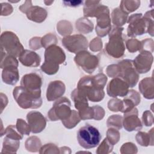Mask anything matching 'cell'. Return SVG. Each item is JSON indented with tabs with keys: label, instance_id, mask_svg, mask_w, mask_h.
Wrapping results in <instances>:
<instances>
[{
	"label": "cell",
	"instance_id": "obj_1",
	"mask_svg": "<svg viewBox=\"0 0 154 154\" xmlns=\"http://www.w3.org/2000/svg\"><path fill=\"white\" fill-rule=\"evenodd\" d=\"M106 81L107 77L103 73L85 76L79 81L77 89L90 101L99 102L105 96L103 88Z\"/></svg>",
	"mask_w": 154,
	"mask_h": 154
},
{
	"label": "cell",
	"instance_id": "obj_2",
	"mask_svg": "<svg viewBox=\"0 0 154 154\" xmlns=\"http://www.w3.org/2000/svg\"><path fill=\"white\" fill-rule=\"evenodd\" d=\"M106 73L110 77L120 78L128 84L129 87L136 85L139 78L138 72L133 65V61L130 60H124L117 64L108 66Z\"/></svg>",
	"mask_w": 154,
	"mask_h": 154
},
{
	"label": "cell",
	"instance_id": "obj_3",
	"mask_svg": "<svg viewBox=\"0 0 154 154\" xmlns=\"http://www.w3.org/2000/svg\"><path fill=\"white\" fill-rule=\"evenodd\" d=\"M150 11H147L144 16L141 13H137L129 17V23L127 32L129 37H136L146 32L153 35V20L152 13L149 15Z\"/></svg>",
	"mask_w": 154,
	"mask_h": 154
},
{
	"label": "cell",
	"instance_id": "obj_4",
	"mask_svg": "<svg viewBox=\"0 0 154 154\" xmlns=\"http://www.w3.org/2000/svg\"><path fill=\"white\" fill-rule=\"evenodd\" d=\"M13 95L18 105L23 109H37L42 104L41 90L32 91L20 85L14 88Z\"/></svg>",
	"mask_w": 154,
	"mask_h": 154
},
{
	"label": "cell",
	"instance_id": "obj_5",
	"mask_svg": "<svg viewBox=\"0 0 154 154\" xmlns=\"http://www.w3.org/2000/svg\"><path fill=\"white\" fill-rule=\"evenodd\" d=\"M66 60L63 50L58 46L52 45L46 48L45 52V62L41 69L48 75H54L59 69V65Z\"/></svg>",
	"mask_w": 154,
	"mask_h": 154
},
{
	"label": "cell",
	"instance_id": "obj_6",
	"mask_svg": "<svg viewBox=\"0 0 154 154\" xmlns=\"http://www.w3.org/2000/svg\"><path fill=\"white\" fill-rule=\"evenodd\" d=\"M101 137L99 130L90 125L82 126L77 133V140L79 144L86 149L94 148L98 146Z\"/></svg>",
	"mask_w": 154,
	"mask_h": 154
},
{
	"label": "cell",
	"instance_id": "obj_7",
	"mask_svg": "<svg viewBox=\"0 0 154 154\" xmlns=\"http://www.w3.org/2000/svg\"><path fill=\"white\" fill-rule=\"evenodd\" d=\"M123 28H114L109 33V41L105 45V51L110 56L119 58L124 55L125 46L122 38Z\"/></svg>",
	"mask_w": 154,
	"mask_h": 154
},
{
	"label": "cell",
	"instance_id": "obj_8",
	"mask_svg": "<svg viewBox=\"0 0 154 154\" xmlns=\"http://www.w3.org/2000/svg\"><path fill=\"white\" fill-rule=\"evenodd\" d=\"M1 51L14 57H19L24 48L17 36L11 31H5L1 35Z\"/></svg>",
	"mask_w": 154,
	"mask_h": 154
},
{
	"label": "cell",
	"instance_id": "obj_9",
	"mask_svg": "<svg viewBox=\"0 0 154 154\" xmlns=\"http://www.w3.org/2000/svg\"><path fill=\"white\" fill-rule=\"evenodd\" d=\"M71 103L65 97H60L54 102L52 108L48 112L49 119L51 121L61 120V122L66 120L71 116L72 110L70 109Z\"/></svg>",
	"mask_w": 154,
	"mask_h": 154
},
{
	"label": "cell",
	"instance_id": "obj_10",
	"mask_svg": "<svg viewBox=\"0 0 154 154\" xmlns=\"http://www.w3.org/2000/svg\"><path fill=\"white\" fill-rule=\"evenodd\" d=\"M94 17H97L96 26L97 34L100 37H104L109 34L111 30V26L108 8L100 4L97 9Z\"/></svg>",
	"mask_w": 154,
	"mask_h": 154
},
{
	"label": "cell",
	"instance_id": "obj_11",
	"mask_svg": "<svg viewBox=\"0 0 154 154\" xmlns=\"http://www.w3.org/2000/svg\"><path fill=\"white\" fill-rule=\"evenodd\" d=\"M62 43L67 50L75 54L86 50L88 47V41L82 34L67 35L63 38Z\"/></svg>",
	"mask_w": 154,
	"mask_h": 154
},
{
	"label": "cell",
	"instance_id": "obj_12",
	"mask_svg": "<svg viewBox=\"0 0 154 154\" xmlns=\"http://www.w3.org/2000/svg\"><path fill=\"white\" fill-rule=\"evenodd\" d=\"M74 61L77 65L88 73H93L99 63L97 57L86 51L78 52L75 57Z\"/></svg>",
	"mask_w": 154,
	"mask_h": 154
},
{
	"label": "cell",
	"instance_id": "obj_13",
	"mask_svg": "<svg viewBox=\"0 0 154 154\" xmlns=\"http://www.w3.org/2000/svg\"><path fill=\"white\" fill-rule=\"evenodd\" d=\"M128 84L122 79L116 77L109 81L107 85V94L113 97H124L129 91Z\"/></svg>",
	"mask_w": 154,
	"mask_h": 154
},
{
	"label": "cell",
	"instance_id": "obj_14",
	"mask_svg": "<svg viewBox=\"0 0 154 154\" xmlns=\"http://www.w3.org/2000/svg\"><path fill=\"white\" fill-rule=\"evenodd\" d=\"M153 60L152 52L147 51H142L132 61L137 72L139 73H144L150 69Z\"/></svg>",
	"mask_w": 154,
	"mask_h": 154
},
{
	"label": "cell",
	"instance_id": "obj_15",
	"mask_svg": "<svg viewBox=\"0 0 154 154\" xmlns=\"http://www.w3.org/2000/svg\"><path fill=\"white\" fill-rule=\"evenodd\" d=\"M26 119L31 131L34 134L41 132L46 127V119L42 114L38 111H30L27 114Z\"/></svg>",
	"mask_w": 154,
	"mask_h": 154
},
{
	"label": "cell",
	"instance_id": "obj_16",
	"mask_svg": "<svg viewBox=\"0 0 154 154\" xmlns=\"http://www.w3.org/2000/svg\"><path fill=\"white\" fill-rule=\"evenodd\" d=\"M138 109L135 107L132 110L125 112L123 125L126 131L131 132L138 131L142 128V124L138 117Z\"/></svg>",
	"mask_w": 154,
	"mask_h": 154
},
{
	"label": "cell",
	"instance_id": "obj_17",
	"mask_svg": "<svg viewBox=\"0 0 154 154\" xmlns=\"http://www.w3.org/2000/svg\"><path fill=\"white\" fill-rule=\"evenodd\" d=\"M66 87L61 81H51L47 88L46 98L48 101H54L61 97L64 93Z\"/></svg>",
	"mask_w": 154,
	"mask_h": 154
},
{
	"label": "cell",
	"instance_id": "obj_18",
	"mask_svg": "<svg viewBox=\"0 0 154 154\" xmlns=\"http://www.w3.org/2000/svg\"><path fill=\"white\" fill-rule=\"evenodd\" d=\"M42 84V78L37 73H31L23 76L20 81V85L32 90L37 91L40 90Z\"/></svg>",
	"mask_w": 154,
	"mask_h": 154
},
{
	"label": "cell",
	"instance_id": "obj_19",
	"mask_svg": "<svg viewBox=\"0 0 154 154\" xmlns=\"http://www.w3.org/2000/svg\"><path fill=\"white\" fill-rule=\"evenodd\" d=\"M140 102V96L134 90H129L128 94L122 100V109L121 112H126L132 110Z\"/></svg>",
	"mask_w": 154,
	"mask_h": 154
},
{
	"label": "cell",
	"instance_id": "obj_20",
	"mask_svg": "<svg viewBox=\"0 0 154 154\" xmlns=\"http://www.w3.org/2000/svg\"><path fill=\"white\" fill-rule=\"evenodd\" d=\"M20 62L26 67H37L40 65L41 59L35 52L25 49L19 57Z\"/></svg>",
	"mask_w": 154,
	"mask_h": 154
},
{
	"label": "cell",
	"instance_id": "obj_21",
	"mask_svg": "<svg viewBox=\"0 0 154 154\" xmlns=\"http://www.w3.org/2000/svg\"><path fill=\"white\" fill-rule=\"evenodd\" d=\"M19 79L17 67L11 66L3 69L2 72V79L3 82L8 85L16 84Z\"/></svg>",
	"mask_w": 154,
	"mask_h": 154
},
{
	"label": "cell",
	"instance_id": "obj_22",
	"mask_svg": "<svg viewBox=\"0 0 154 154\" xmlns=\"http://www.w3.org/2000/svg\"><path fill=\"white\" fill-rule=\"evenodd\" d=\"M25 13L28 19L37 23L44 21L47 16V11L46 10L38 6L30 5Z\"/></svg>",
	"mask_w": 154,
	"mask_h": 154
},
{
	"label": "cell",
	"instance_id": "obj_23",
	"mask_svg": "<svg viewBox=\"0 0 154 154\" xmlns=\"http://www.w3.org/2000/svg\"><path fill=\"white\" fill-rule=\"evenodd\" d=\"M153 86V78H146L140 81L139 90L145 98L152 99L154 97Z\"/></svg>",
	"mask_w": 154,
	"mask_h": 154
},
{
	"label": "cell",
	"instance_id": "obj_24",
	"mask_svg": "<svg viewBox=\"0 0 154 154\" xmlns=\"http://www.w3.org/2000/svg\"><path fill=\"white\" fill-rule=\"evenodd\" d=\"M20 146L19 140L12 139L8 137H5L3 141L2 149L1 153H16Z\"/></svg>",
	"mask_w": 154,
	"mask_h": 154
},
{
	"label": "cell",
	"instance_id": "obj_25",
	"mask_svg": "<svg viewBox=\"0 0 154 154\" xmlns=\"http://www.w3.org/2000/svg\"><path fill=\"white\" fill-rule=\"evenodd\" d=\"M111 17L113 24L117 27L123 25L128 19V14L123 12L119 8L114 9L111 14Z\"/></svg>",
	"mask_w": 154,
	"mask_h": 154
},
{
	"label": "cell",
	"instance_id": "obj_26",
	"mask_svg": "<svg viewBox=\"0 0 154 154\" xmlns=\"http://www.w3.org/2000/svg\"><path fill=\"white\" fill-rule=\"evenodd\" d=\"M149 134L143 132H139L136 135V140L138 144H140L142 146H147L149 145L153 146V144L150 143V141L153 144V131Z\"/></svg>",
	"mask_w": 154,
	"mask_h": 154
},
{
	"label": "cell",
	"instance_id": "obj_27",
	"mask_svg": "<svg viewBox=\"0 0 154 154\" xmlns=\"http://www.w3.org/2000/svg\"><path fill=\"white\" fill-rule=\"evenodd\" d=\"M132 1H121L120 5V10L127 14H128V13H129L135 11L139 7L140 2L138 1H133L132 4H131Z\"/></svg>",
	"mask_w": 154,
	"mask_h": 154
},
{
	"label": "cell",
	"instance_id": "obj_28",
	"mask_svg": "<svg viewBox=\"0 0 154 154\" xmlns=\"http://www.w3.org/2000/svg\"><path fill=\"white\" fill-rule=\"evenodd\" d=\"M41 146V142L40 139L37 137H31L28 138L25 142V147L27 150L35 152L38 151Z\"/></svg>",
	"mask_w": 154,
	"mask_h": 154
},
{
	"label": "cell",
	"instance_id": "obj_29",
	"mask_svg": "<svg viewBox=\"0 0 154 154\" xmlns=\"http://www.w3.org/2000/svg\"><path fill=\"white\" fill-rule=\"evenodd\" d=\"M81 119L79 117L78 112L75 110H72V114L69 117V119L61 122L66 128L68 129H72L76 126V125L81 121Z\"/></svg>",
	"mask_w": 154,
	"mask_h": 154
},
{
	"label": "cell",
	"instance_id": "obj_30",
	"mask_svg": "<svg viewBox=\"0 0 154 154\" xmlns=\"http://www.w3.org/2000/svg\"><path fill=\"white\" fill-rule=\"evenodd\" d=\"M4 135H5L6 137L17 140H20L23 138V135L17 130L16 126L13 125H9L6 128L4 131Z\"/></svg>",
	"mask_w": 154,
	"mask_h": 154
},
{
	"label": "cell",
	"instance_id": "obj_31",
	"mask_svg": "<svg viewBox=\"0 0 154 154\" xmlns=\"http://www.w3.org/2000/svg\"><path fill=\"white\" fill-rule=\"evenodd\" d=\"M113 146L114 145H112L108 141V140L106 138H105L98 147L97 150L96 151V153L99 154L110 153L112 150Z\"/></svg>",
	"mask_w": 154,
	"mask_h": 154
},
{
	"label": "cell",
	"instance_id": "obj_32",
	"mask_svg": "<svg viewBox=\"0 0 154 154\" xmlns=\"http://www.w3.org/2000/svg\"><path fill=\"white\" fill-rule=\"evenodd\" d=\"M126 48L129 52H134L138 51H140L141 48V42L135 38H131L126 41Z\"/></svg>",
	"mask_w": 154,
	"mask_h": 154
},
{
	"label": "cell",
	"instance_id": "obj_33",
	"mask_svg": "<svg viewBox=\"0 0 154 154\" xmlns=\"http://www.w3.org/2000/svg\"><path fill=\"white\" fill-rule=\"evenodd\" d=\"M16 127L17 130L21 134H22V135L24 134V135H29V133L31 132L29 126L23 119H18L17 120Z\"/></svg>",
	"mask_w": 154,
	"mask_h": 154
},
{
	"label": "cell",
	"instance_id": "obj_34",
	"mask_svg": "<svg viewBox=\"0 0 154 154\" xmlns=\"http://www.w3.org/2000/svg\"><path fill=\"white\" fill-rule=\"evenodd\" d=\"M122 119L120 115H112L109 117L107 121V126L108 128L115 127L118 129L122 128Z\"/></svg>",
	"mask_w": 154,
	"mask_h": 154
},
{
	"label": "cell",
	"instance_id": "obj_35",
	"mask_svg": "<svg viewBox=\"0 0 154 154\" xmlns=\"http://www.w3.org/2000/svg\"><path fill=\"white\" fill-rule=\"evenodd\" d=\"M106 135V138L112 145L116 144L120 139V134L119 131L112 128H109Z\"/></svg>",
	"mask_w": 154,
	"mask_h": 154
},
{
	"label": "cell",
	"instance_id": "obj_36",
	"mask_svg": "<svg viewBox=\"0 0 154 154\" xmlns=\"http://www.w3.org/2000/svg\"><path fill=\"white\" fill-rule=\"evenodd\" d=\"M108 108L114 112L121 111L122 109V100L120 99L109 100L108 103Z\"/></svg>",
	"mask_w": 154,
	"mask_h": 154
},
{
	"label": "cell",
	"instance_id": "obj_37",
	"mask_svg": "<svg viewBox=\"0 0 154 154\" xmlns=\"http://www.w3.org/2000/svg\"><path fill=\"white\" fill-rule=\"evenodd\" d=\"M120 151L122 153H136L137 152V147L132 143H126L123 144Z\"/></svg>",
	"mask_w": 154,
	"mask_h": 154
},
{
	"label": "cell",
	"instance_id": "obj_38",
	"mask_svg": "<svg viewBox=\"0 0 154 154\" xmlns=\"http://www.w3.org/2000/svg\"><path fill=\"white\" fill-rule=\"evenodd\" d=\"M143 122L146 126H150L153 124V114L150 111L147 110L143 112Z\"/></svg>",
	"mask_w": 154,
	"mask_h": 154
},
{
	"label": "cell",
	"instance_id": "obj_39",
	"mask_svg": "<svg viewBox=\"0 0 154 154\" xmlns=\"http://www.w3.org/2000/svg\"><path fill=\"white\" fill-rule=\"evenodd\" d=\"M102 42L99 38H94L90 44V49L93 51H98L102 49Z\"/></svg>",
	"mask_w": 154,
	"mask_h": 154
},
{
	"label": "cell",
	"instance_id": "obj_40",
	"mask_svg": "<svg viewBox=\"0 0 154 154\" xmlns=\"http://www.w3.org/2000/svg\"><path fill=\"white\" fill-rule=\"evenodd\" d=\"M93 108L94 109V116L93 119L97 120L103 119L105 115L104 109L102 107L99 106L98 105L93 106Z\"/></svg>",
	"mask_w": 154,
	"mask_h": 154
},
{
	"label": "cell",
	"instance_id": "obj_41",
	"mask_svg": "<svg viewBox=\"0 0 154 154\" xmlns=\"http://www.w3.org/2000/svg\"><path fill=\"white\" fill-rule=\"evenodd\" d=\"M63 2L66 6L75 7L79 6L81 4H82L83 1H63Z\"/></svg>",
	"mask_w": 154,
	"mask_h": 154
}]
</instances>
